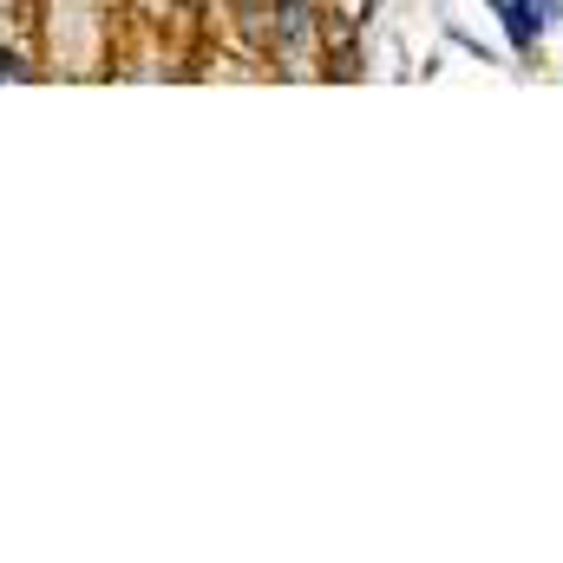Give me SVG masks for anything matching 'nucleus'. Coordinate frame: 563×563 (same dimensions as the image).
<instances>
[]
</instances>
